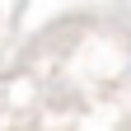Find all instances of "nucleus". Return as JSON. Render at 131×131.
<instances>
[]
</instances>
